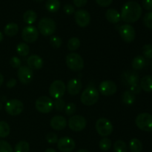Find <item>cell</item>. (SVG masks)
<instances>
[{"label":"cell","mask_w":152,"mask_h":152,"mask_svg":"<svg viewBox=\"0 0 152 152\" xmlns=\"http://www.w3.org/2000/svg\"><path fill=\"white\" fill-rule=\"evenodd\" d=\"M142 15L140 4L134 1H127L121 9V19L126 23H134L140 19Z\"/></svg>","instance_id":"obj_1"},{"label":"cell","mask_w":152,"mask_h":152,"mask_svg":"<svg viewBox=\"0 0 152 152\" xmlns=\"http://www.w3.org/2000/svg\"><path fill=\"white\" fill-rule=\"evenodd\" d=\"M99 98V91L94 87L89 86L87 88L85 89L82 93L80 99H81L82 103L84 104L85 105L90 106V105H94L98 101Z\"/></svg>","instance_id":"obj_2"},{"label":"cell","mask_w":152,"mask_h":152,"mask_svg":"<svg viewBox=\"0 0 152 152\" xmlns=\"http://www.w3.org/2000/svg\"><path fill=\"white\" fill-rule=\"evenodd\" d=\"M38 29L40 34L45 37L53 35L56 29V25L54 20L49 17H44L40 19L38 23Z\"/></svg>","instance_id":"obj_3"},{"label":"cell","mask_w":152,"mask_h":152,"mask_svg":"<svg viewBox=\"0 0 152 152\" xmlns=\"http://www.w3.org/2000/svg\"><path fill=\"white\" fill-rule=\"evenodd\" d=\"M66 65L73 71H80L84 68L83 57L77 53H70L66 56Z\"/></svg>","instance_id":"obj_4"},{"label":"cell","mask_w":152,"mask_h":152,"mask_svg":"<svg viewBox=\"0 0 152 152\" xmlns=\"http://www.w3.org/2000/svg\"><path fill=\"white\" fill-rule=\"evenodd\" d=\"M135 123L138 129L143 132H152V115L148 113H141L137 117Z\"/></svg>","instance_id":"obj_5"},{"label":"cell","mask_w":152,"mask_h":152,"mask_svg":"<svg viewBox=\"0 0 152 152\" xmlns=\"http://www.w3.org/2000/svg\"><path fill=\"white\" fill-rule=\"evenodd\" d=\"M95 128L100 136L106 137L113 132V125L109 120L106 118H99L96 122Z\"/></svg>","instance_id":"obj_6"},{"label":"cell","mask_w":152,"mask_h":152,"mask_svg":"<svg viewBox=\"0 0 152 152\" xmlns=\"http://www.w3.org/2000/svg\"><path fill=\"white\" fill-rule=\"evenodd\" d=\"M35 107L42 114L50 113L53 108V102L47 96H42L36 100Z\"/></svg>","instance_id":"obj_7"},{"label":"cell","mask_w":152,"mask_h":152,"mask_svg":"<svg viewBox=\"0 0 152 152\" xmlns=\"http://www.w3.org/2000/svg\"><path fill=\"white\" fill-rule=\"evenodd\" d=\"M24 105L22 102L16 99H10L5 104V111L11 116H17L22 112Z\"/></svg>","instance_id":"obj_8"},{"label":"cell","mask_w":152,"mask_h":152,"mask_svg":"<svg viewBox=\"0 0 152 152\" xmlns=\"http://www.w3.org/2000/svg\"><path fill=\"white\" fill-rule=\"evenodd\" d=\"M119 33L123 41L127 43L132 42L136 37V31L134 28L129 24L122 25L119 29Z\"/></svg>","instance_id":"obj_9"},{"label":"cell","mask_w":152,"mask_h":152,"mask_svg":"<svg viewBox=\"0 0 152 152\" xmlns=\"http://www.w3.org/2000/svg\"><path fill=\"white\" fill-rule=\"evenodd\" d=\"M65 85L62 80H55L50 84L49 88V94L53 98L59 99L65 92Z\"/></svg>","instance_id":"obj_10"},{"label":"cell","mask_w":152,"mask_h":152,"mask_svg":"<svg viewBox=\"0 0 152 152\" xmlns=\"http://www.w3.org/2000/svg\"><path fill=\"white\" fill-rule=\"evenodd\" d=\"M87 125V121L86 118L83 116L75 115L71 117L68 121V126L71 130L74 132H81L84 130Z\"/></svg>","instance_id":"obj_11"},{"label":"cell","mask_w":152,"mask_h":152,"mask_svg":"<svg viewBox=\"0 0 152 152\" xmlns=\"http://www.w3.org/2000/svg\"><path fill=\"white\" fill-rule=\"evenodd\" d=\"M38 37V29L33 25H28V26L25 27L22 31V38L25 42H34L37 41Z\"/></svg>","instance_id":"obj_12"},{"label":"cell","mask_w":152,"mask_h":152,"mask_svg":"<svg viewBox=\"0 0 152 152\" xmlns=\"http://www.w3.org/2000/svg\"><path fill=\"white\" fill-rule=\"evenodd\" d=\"M76 23L81 28H85L90 24L91 16L90 13L86 10L80 9L77 10L74 14Z\"/></svg>","instance_id":"obj_13"},{"label":"cell","mask_w":152,"mask_h":152,"mask_svg":"<svg viewBox=\"0 0 152 152\" xmlns=\"http://www.w3.org/2000/svg\"><path fill=\"white\" fill-rule=\"evenodd\" d=\"M17 76L21 83L29 84L34 78V73L28 66H21L17 71Z\"/></svg>","instance_id":"obj_14"},{"label":"cell","mask_w":152,"mask_h":152,"mask_svg":"<svg viewBox=\"0 0 152 152\" xmlns=\"http://www.w3.org/2000/svg\"><path fill=\"white\" fill-rule=\"evenodd\" d=\"M76 147V143L74 140L68 137L60 138L57 142L58 149L62 152H71Z\"/></svg>","instance_id":"obj_15"},{"label":"cell","mask_w":152,"mask_h":152,"mask_svg":"<svg viewBox=\"0 0 152 152\" xmlns=\"http://www.w3.org/2000/svg\"><path fill=\"white\" fill-rule=\"evenodd\" d=\"M99 92L104 96H111L117 92V86L114 82L111 80H105L99 85Z\"/></svg>","instance_id":"obj_16"},{"label":"cell","mask_w":152,"mask_h":152,"mask_svg":"<svg viewBox=\"0 0 152 152\" xmlns=\"http://www.w3.org/2000/svg\"><path fill=\"white\" fill-rule=\"evenodd\" d=\"M82 85L81 81L78 79H72L68 82V85H67V90L69 94L77 95L81 91L82 89Z\"/></svg>","instance_id":"obj_17"},{"label":"cell","mask_w":152,"mask_h":152,"mask_svg":"<svg viewBox=\"0 0 152 152\" xmlns=\"http://www.w3.org/2000/svg\"><path fill=\"white\" fill-rule=\"evenodd\" d=\"M50 126L56 131L63 130L67 126V120L62 116H55L50 120Z\"/></svg>","instance_id":"obj_18"},{"label":"cell","mask_w":152,"mask_h":152,"mask_svg":"<svg viewBox=\"0 0 152 152\" xmlns=\"http://www.w3.org/2000/svg\"><path fill=\"white\" fill-rule=\"evenodd\" d=\"M27 63L31 70H39L42 68L44 62L42 59L38 55H31L28 57Z\"/></svg>","instance_id":"obj_19"},{"label":"cell","mask_w":152,"mask_h":152,"mask_svg":"<svg viewBox=\"0 0 152 152\" xmlns=\"http://www.w3.org/2000/svg\"><path fill=\"white\" fill-rule=\"evenodd\" d=\"M123 77L129 86L138 84L140 81L139 74L135 71H126L123 74Z\"/></svg>","instance_id":"obj_20"},{"label":"cell","mask_w":152,"mask_h":152,"mask_svg":"<svg viewBox=\"0 0 152 152\" xmlns=\"http://www.w3.org/2000/svg\"><path fill=\"white\" fill-rule=\"evenodd\" d=\"M105 18L109 22L113 24L118 23L121 20L120 13L115 9H108L105 13Z\"/></svg>","instance_id":"obj_21"},{"label":"cell","mask_w":152,"mask_h":152,"mask_svg":"<svg viewBox=\"0 0 152 152\" xmlns=\"http://www.w3.org/2000/svg\"><path fill=\"white\" fill-rule=\"evenodd\" d=\"M141 89L146 92L152 91V76L148 75L143 77L140 80Z\"/></svg>","instance_id":"obj_22"},{"label":"cell","mask_w":152,"mask_h":152,"mask_svg":"<svg viewBox=\"0 0 152 152\" xmlns=\"http://www.w3.org/2000/svg\"><path fill=\"white\" fill-rule=\"evenodd\" d=\"M18 31H19V27H18L17 24L14 23V22L7 24L4 28V34L7 37H14L17 34Z\"/></svg>","instance_id":"obj_23"},{"label":"cell","mask_w":152,"mask_h":152,"mask_svg":"<svg viewBox=\"0 0 152 152\" xmlns=\"http://www.w3.org/2000/svg\"><path fill=\"white\" fill-rule=\"evenodd\" d=\"M37 19V15L35 11L32 10H27L23 14V20L28 25H32L36 22Z\"/></svg>","instance_id":"obj_24"},{"label":"cell","mask_w":152,"mask_h":152,"mask_svg":"<svg viewBox=\"0 0 152 152\" xmlns=\"http://www.w3.org/2000/svg\"><path fill=\"white\" fill-rule=\"evenodd\" d=\"M146 62L144 56H137L132 61V68L134 70H141L145 67Z\"/></svg>","instance_id":"obj_25"},{"label":"cell","mask_w":152,"mask_h":152,"mask_svg":"<svg viewBox=\"0 0 152 152\" xmlns=\"http://www.w3.org/2000/svg\"><path fill=\"white\" fill-rule=\"evenodd\" d=\"M135 99H136L135 94H134L131 91H126L122 96L123 102L128 105H132L135 102Z\"/></svg>","instance_id":"obj_26"},{"label":"cell","mask_w":152,"mask_h":152,"mask_svg":"<svg viewBox=\"0 0 152 152\" xmlns=\"http://www.w3.org/2000/svg\"><path fill=\"white\" fill-rule=\"evenodd\" d=\"M60 7V1L59 0H47L45 3V8L51 13L58 11Z\"/></svg>","instance_id":"obj_27"},{"label":"cell","mask_w":152,"mask_h":152,"mask_svg":"<svg viewBox=\"0 0 152 152\" xmlns=\"http://www.w3.org/2000/svg\"><path fill=\"white\" fill-rule=\"evenodd\" d=\"M129 148L132 152H141L142 150V143L140 140L133 138L129 142Z\"/></svg>","instance_id":"obj_28"},{"label":"cell","mask_w":152,"mask_h":152,"mask_svg":"<svg viewBox=\"0 0 152 152\" xmlns=\"http://www.w3.org/2000/svg\"><path fill=\"white\" fill-rule=\"evenodd\" d=\"M16 52L21 56H28L30 52V48L26 43L21 42L16 46Z\"/></svg>","instance_id":"obj_29"},{"label":"cell","mask_w":152,"mask_h":152,"mask_svg":"<svg viewBox=\"0 0 152 152\" xmlns=\"http://www.w3.org/2000/svg\"><path fill=\"white\" fill-rule=\"evenodd\" d=\"M10 128L8 123L0 121V138H5L10 134Z\"/></svg>","instance_id":"obj_30"},{"label":"cell","mask_w":152,"mask_h":152,"mask_svg":"<svg viewBox=\"0 0 152 152\" xmlns=\"http://www.w3.org/2000/svg\"><path fill=\"white\" fill-rule=\"evenodd\" d=\"M29 143L25 140L20 141V142H18L14 148L15 152H29Z\"/></svg>","instance_id":"obj_31"},{"label":"cell","mask_w":152,"mask_h":152,"mask_svg":"<svg viewBox=\"0 0 152 152\" xmlns=\"http://www.w3.org/2000/svg\"><path fill=\"white\" fill-rule=\"evenodd\" d=\"M80 47V40L77 37L71 38L68 42V48L71 51L77 50Z\"/></svg>","instance_id":"obj_32"},{"label":"cell","mask_w":152,"mask_h":152,"mask_svg":"<svg viewBox=\"0 0 152 152\" xmlns=\"http://www.w3.org/2000/svg\"><path fill=\"white\" fill-rule=\"evenodd\" d=\"M114 152H127L128 148L126 143L123 140H117L114 144Z\"/></svg>","instance_id":"obj_33"},{"label":"cell","mask_w":152,"mask_h":152,"mask_svg":"<svg viewBox=\"0 0 152 152\" xmlns=\"http://www.w3.org/2000/svg\"><path fill=\"white\" fill-rule=\"evenodd\" d=\"M99 148H100L101 150H102V151H108L111 147V140L109 138H102V139L99 141Z\"/></svg>","instance_id":"obj_34"},{"label":"cell","mask_w":152,"mask_h":152,"mask_svg":"<svg viewBox=\"0 0 152 152\" xmlns=\"http://www.w3.org/2000/svg\"><path fill=\"white\" fill-rule=\"evenodd\" d=\"M50 45L54 48H59L62 45V40L60 37L53 36V37H50Z\"/></svg>","instance_id":"obj_35"},{"label":"cell","mask_w":152,"mask_h":152,"mask_svg":"<svg viewBox=\"0 0 152 152\" xmlns=\"http://www.w3.org/2000/svg\"><path fill=\"white\" fill-rule=\"evenodd\" d=\"M142 53L144 57L147 59H152V45L146 44L142 47Z\"/></svg>","instance_id":"obj_36"},{"label":"cell","mask_w":152,"mask_h":152,"mask_svg":"<svg viewBox=\"0 0 152 152\" xmlns=\"http://www.w3.org/2000/svg\"><path fill=\"white\" fill-rule=\"evenodd\" d=\"M53 107L56 111H62L65 109V102L62 99L59 98V99H56L53 102Z\"/></svg>","instance_id":"obj_37"},{"label":"cell","mask_w":152,"mask_h":152,"mask_svg":"<svg viewBox=\"0 0 152 152\" xmlns=\"http://www.w3.org/2000/svg\"><path fill=\"white\" fill-rule=\"evenodd\" d=\"M143 23L146 28L152 29V11L148 12L144 16Z\"/></svg>","instance_id":"obj_38"},{"label":"cell","mask_w":152,"mask_h":152,"mask_svg":"<svg viewBox=\"0 0 152 152\" xmlns=\"http://www.w3.org/2000/svg\"><path fill=\"white\" fill-rule=\"evenodd\" d=\"M0 152H13V148L7 141L0 140Z\"/></svg>","instance_id":"obj_39"},{"label":"cell","mask_w":152,"mask_h":152,"mask_svg":"<svg viewBox=\"0 0 152 152\" xmlns=\"http://www.w3.org/2000/svg\"><path fill=\"white\" fill-rule=\"evenodd\" d=\"M76 110H77L76 105L73 102H70L68 105H65V112L68 116H72L76 112Z\"/></svg>","instance_id":"obj_40"},{"label":"cell","mask_w":152,"mask_h":152,"mask_svg":"<svg viewBox=\"0 0 152 152\" xmlns=\"http://www.w3.org/2000/svg\"><path fill=\"white\" fill-rule=\"evenodd\" d=\"M45 139L46 140L48 141V142L50 144L56 143V142H58V140H58L57 135L54 133H52V132L48 133L47 135H46Z\"/></svg>","instance_id":"obj_41"},{"label":"cell","mask_w":152,"mask_h":152,"mask_svg":"<svg viewBox=\"0 0 152 152\" xmlns=\"http://www.w3.org/2000/svg\"><path fill=\"white\" fill-rule=\"evenodd\" d=\"M10 65L14 68H19L21 67V60L16 56H13L10 60Z\"/></svg>","instance_id":"obj_42"},{"label":"cell","mask_w":152,"mask_h":152,"mask_svg":"<svg viewBox=\"0 0 152 152\" xmlns=\"http://www.w3.org/2000/svg\"><path fill=\"white\" fill-rule=\"evenodd\" d=\"M63 10L66 14L68 15H71L74 13H75V9L73 5H71V4H66L63 7Z\"/></svg>","instance_id":"obj_43"},{"label":"cell","mask_w":152,"mask_h":152,"mask_svg":"<svg viewBox=\"0 0 152 152\" xmlns=\"http://www.w3.org/2000/svg\"><path fill=\"white\" fill-rule=\"evenodd\" d=\"M97 4H99L101 7H108L110 4L112 3L113 0H95Z\"/></svg>","instance_id":"obj_44"},{"label":"cell","mask_w":152,"mask_h":152,"mask_svg":"<svg viewBox=\"0 0 152 152\" xmlns=\"http://www.w3.org/2000/svg\"><path fill=\"white\" fill-rule=\"evenodd\" d=\"M141 87L139 84H137V85H134V86H130V90L134 94H138L141 92Z\"/></svg>","instance_id":"obj_45"},{"label":"cell","mask_w":152,"mask_h":152,"mask_svg":"<svg viewBox=\"0 0 152 152\" xmlns=\"http://www.w3.org/2000/svg\"><path fill=\"white\" fill-rule=\"evenodd\" d=\"M142 6L147 10H152V0H142Z\"/></svg>","instance_id":"obj_46"},{"label":"cell","mask_w":152,"mask_h":152,"mask_svg":"<svg viewBox=\"0 0 152 152\" xmlns=\"http://www.w3.org/2000/svg\"><path fill=\"white\" fill-rule=\"evenodd\" d=\"M88 0H74V5L77 7H83L87 4Z\"/></svg>","instance_id":"obj_47"},{"label":"cell","mask_w":152,"mask_h":152,"mask_svg":"<svg viewBox=\"0 0 152 152\" xmlns=\"http://www.w3.org/2000/svg\"><path fill=\"white\" fill-rule=\"evenodd\" d=\"M16 85V80L13 78L9 80L7 82V83H6V86H7V87L9 88H12L15 87Z\"/></svg>","instance_id":"obj_48"},{"label":"cell","mask_w":152,"mask_h":152,"mask_svg":"<svg viewBox=\"0 0 152 152\" xmlns=\"http://www.w3.org/2000/svg\"><path fill=\"white\" fill-rule=\"evenodd\" d=\"M3 83H4V77H3L2 74L0 73V86L3 84Z\"/></svg>","instance_id":"obj_49"},{"label":"cell","mask_w":152,"mask_h":152,"mask_svg":"<svg viewBox=\"0 0 152 152\" xmlns=\"http://www.w3.org/2000/svg\"><path fill=\"white\" fill-rule=\"evenodd\" d=\"M45 152H56L55 151L53 148H47V149L45 150Z\"/></svg>","instance_id":"obj_50"},{"label":"cell","mask_w":152,"mask_h":152,"mask_svg":"<svg viewBox=\"0 0 152 152\" xmlns=\"http://www.w3.org/2000/svg\"><path fill=\"white\" fill-rule=\"evenodd\" d=\"M3 38H4V36H3V34L1 32V31H0V42H1L2 41Z\"/></svg>","instance_id":"obj_51"},{"label":"cell","mask_w":152,"mask_h":152,"mask_svg":"<svg viewBox=\"0 0 152 152\" xmlns=\"http://www.w3.org/2000/svg\"><path fill=\"white\" fill-rule=\"evenodd\" d=\"M77 152H89V151H87V150H86V149H80V150H78Z\"/></svg>","instance_id":"obj_52"},{"label":"cell","mask_w":152,"mask_h":152,"mask_svg":"<svg viewBox=\"0 0 152 152\" xmlns=\"http://www.w3.org/2000/svg\"><path fill=\"white\" fill-rule=\"evenodd\" d=\"M1 108H2V104H1V102H0V111L1 110Z\"/></svg>","instance_id":"obj_53"},{"label":"cell","mask_w":152,"mask_h":152,"mask_svg":"<svg viewBox=\"0 0 152 152\" xmlns=\"http://www.w3.org/2000/svg\"><path fill=\"white\" fill-rule=\"evenodd\" d=\"M36 1H42V0H36Z\"/></svg>","instance_id":"obj_54"},{"label":"cell","mask_w":152,"mask_h":152,"mask_svg":"<svg viewBox=\"0 0 152 152\" xmlns=\"http://www.w3.org/2000/svg\"><path fill=\"white\" fill-rule=\"evenodd\" d=\"M151 68H152V62H151Z\"/></svg>","instance_id":"obj_55"}]
</instances>
